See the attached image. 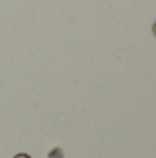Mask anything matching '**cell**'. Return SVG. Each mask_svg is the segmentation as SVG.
<instances>
[{
    "label": "cell",
    "mask_w": 156,
    "mask_h": 158,
    "mask_svg": "<svg viewBox=\"0 0 156 158\" xmlns=\"http://www.w3.org/2000/svg\"><path fill=\"white\" fill-rule=\"evenodd\" d=\"M48 158H63V151L55 147V149H51V151H50V155H48Z\"/></svg>",
    "instance_id": "obj_1"
},
{
    "label": "cell",
    "mask_w": 156,
    "mask_h": 158,
    "mask_svg": "<svg viewBox=\"0 0 156 158\" xmlns=\"http://www.w3.org/2000/svg\"><path fill=\"white\" fill-rule=\"evenodd\" d=\"M15 158H31V156H28V155H24V153H20V155H17Z\"/></svg>",
    "instance_id": "obj_2"
},
{
    "label": "cell",
    "mask_w": 156,
    "mask_h": 158,
    "mask_svg": "<svg viewBox=\"0 0 156 158\" xmlns=\"http://www.w3.org/2000/svg\"><path fill=\"white\" fill-rule=\"evenodd\" d=\"M153 33L156 35V22H154V26H153Z\"/></svg>",
    "instance_id": "obj_3"
}]
</instances>
